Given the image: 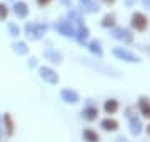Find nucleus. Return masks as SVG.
<instances>
[{"mask_svg":"<svg viewBox=\"0 0 150 142\" xmlns=\"http://www.w3.org/2000/svg\"><path fill=\"white\" fill-rule=\"evenodd\" d=\"M47 25L45 23H37V22H28L25 25V35L27 38L30 40H38V38H42L47 32Z\"/></svg>","mask_w":150,"mask_h":142,"instance_id":"nucleus-1","label":"nucleus"},{"mask_svg":"<svg viewBox=\"0 0 150 142\" xmlns=\"http://www.w3.org/2000/svg\"><path fill=\"white\" fill-rule=\"evenodd\" d=\"M130 25H132V28L137 30V32H144V30H147V27H149V18H147V15L142 13V12H135L134 15H132Z\"/></svg>","mask_w":150,"mask_h":142,"instance_id":"nucleus-2","label":"nucleus"},{"mask_svg":"<svg viewBox=\"0 0 150 142\" xmlns=\"http://www.w3.org/2000/svg\"><path fill=\"white\" fill-rule=\"evenodd\" d=\"M112 37L117 38V40H122L125 44H132V42H134V33L130 32L129 28L117 27V25L112 28Z\"/></svg>","mask_w":150,"mask_h":142,"instance_id":"nucleus-3","label":"nucleus"},{"mask_svg":"<svg viewBox=\"0 0 150 142\" xmlns=\"http://www.w3.org/2000/svg\"><path fill=\"white\" fill-rule=\"evenodd\" d=\"M55 28H57V32L62 33L64 37H75V30H77V28L72 25V22H70V20H65V18H62V20H59V22L55 23Z\"/></svg>","mask_w":150,"mask_h":142,"instance_id":"nucleus-4","label":"nucleus"},{"mask_svg":"<svg viewBox=\"0 0 150 142\" xmlns=\"http://www.w3.org/2000/svg\"><path fill=\"white\" fill-rule=\"evenodd\" d=\"M113 55H115L117 59L125 60V62H132V64H139L140 62V59L135 54H132V52H129V50H125V49H120V47L113 49Z\"/></svg>","mask_w":150,"mask_h":142,"instance_id":"nucleus-5","label":"nucleus"},{"mask_svg":"<svg viewBox=\"0 0 150 142\" xmlns=\"http://www.w3.org/2000/svg\"><path fill=\"white\" fill-rule=\"evenodd\" d=\"M38 72H40V77H42L45 82H48V84H57L59 82V74H57L54 69H50V67H40Z\"/></svg>","mask_w":150,"mask_h":142,"instance_id":"nucleus-6","label":"nucleus"},{"mask_svg":"<svg viewBox=\"0 0 150 142\" xmlns=\"http://www.w3.org/2000/svg\"><path fill=\"white\" fill-rule=\"evenodd\" d=\"M127 117H129V122H130V132L134 134V136H139L140 132H142V122H140V119L137 117V114H134L132 112V109H129V114H127Z\"/></svg>","mask_w":150,"mask_h":142,"instance_id":"nucleus-7","label":"nucleus"},{"mask_svg":"<svg viewBox=\"0 0 150 142\" xmlns=\"http://www.w3.org/2000/svg\"><path fill=\"white\" fill-rule=\"evenodd\" d=\"M88 35H90V32H88V28L83 25V22H79V28L75 30V37H77V40H79V44L85 45L87 40H88Z\"/></svg>","mask_w":150,"mask_h":142,"instance_id":"nucleus-8","label":"nucleus"},{"mask_svg":"<svg viewBox=\"0 0 150 142\" xmlns=\"http://www.w3.org/2000/svg\"><path fill=\"white\" fill-rule=\"evenodd\" d=\"M60 95H62V99H64L65 102H69V104H77V102L80 100V95L75 92L74 89H62Z\"/></svg>","mask_w":150,"mask_h":142,"instance_id":"nucleus-9","label":"nucleus"},{"mask_svg":"<svg viewBox=\"0 0 150 142\" xmlns=\"http://www.w3.org/2000/svg\"><path fill=\"white\" fill-rule=\"evenodd\" d=\"M137 105H139L140 114L144 115V117H147V119H150V99L142 95V97L137 100Z\"/></svg>","mask_w":150,"mask_h":142,"instance_id":"nucleus-10","label":"nucleus"},{"mask_svg":"<svg viewBox=\"0 0 150 142\" xmlns=\"http://www.w3.org/2000/svg\"><path fill=\"white\" fill-rule=\"evenodd\" d=\"M2 127H5L7 136H13L15 124H13V119H12V115L8 114V112H5V114H4V117H2Z\"/></svg>","mask_w":150,"mask_h":142,"instance_id":"nucleus-11","label":"nucleus"},{"mask_svg":"<svg viewBox=\"0 0 150 142\" xmlns=\"http://www.w3.org/2000/svg\"><path fill=\"white\" fill-rule=\"evenodd\" d=\"M13 12L18 18H27L28 17V5L25 2H17L13 5Z\"/></svg>","mask_w":150,"mask_h":142,"instance_id":"nucleus-12","label":"nucleus"},{"mask_svg":"<svg viewBox=\"0 0 150 142\" xmlns=\"http://www.w3.org/2000/svg\"><path fill=\"white\" fill-rule=\"evenodd\" d=\"M100 127L107 132H115L118 129V122L115 119H112V117H107V119H103L100 122Z\"/></svg>","mask_w":150,"mask_h":142,"instance_id":"nucleus-13","label":"nucleus"},{"mask_svg":"<svg viewBox=\"0 0 150 142\" xmlns=\"http://www.w3.org/2000/svg\"><path fill=\"white\" fill-rule=\"evenodd\" d=\"M97 115H98V109L93 107V105H88V107H85L82 110V117L85 120H88V122H93L97 119Z\"/></svg>","mask_w":150,"mask_h":142,"instance_id":"nucleus-14","label":"nucleus"},{"mask_svg":"<svg viewBox=\"0 0 150 142\" xmlns=\"http://www.w3.org/2000/svg\"><path fill=\"white\" fill-rule=\"evenodd\" d=\"M118 107H120V104H118V100H115V99H110V100H107V102L103 104L105 114H115L118 110Z\"/></svg>","mask_w":150,"mask_h":142,"instance_id":"nucleus-15","label":"nucleus"},{"mask_svg":"<svg viewBox=\"0 0 150 142\" xmlns=\"http://www.w3.org/2000/svg\"><path fill=\"white\" fill-rule=\"evenodd\" d=\"M117 17H115V13H105L103 15V18H102V27H105V28H113L115 27V20Z\"/></svg>","mask_w":150,"mask_h":142,"instance_id":"nucleus-16","label":"nucleus"},{"mask_svg":"<svg viewBox=\"0 0 150 142\" xmlns=\"http://www.w3.org/2000/svg\"><path fill=\"white\" fill-rule=\"evenodd\" d=\"M43 57L47 60H50V62H54V64H60L62 62V54H59L57 50H47L43 54Z\"/></svg>","mask_w":150,"mask_h":142,"instance_id":"nucleus-17","label":"nucleus"},{"mask_svg":"<svg viewBox=\"0 0 150 142\" xmlns=\"http://www.w3.org/2000/svg\"><path fill=\"white\" fill-rule=\"evenodd\" d=\"M83 141L87 142H98L100 141V137L97 134L93 129H83Z\"/></svg>","mask_w":150,"mask_h":142,"instance_id":"nucleus-18","label":"nucleus"},{"mask_svg":"<svg viewBox=\"0 0 150 142\" xmlns=\"http://www.w3.org/2000/svg\"><path fill=\"white\" fill-rule=\"evenodd\" d=\"M82 12H85V13H95V12L100 10V5L95 4V2H87V4H82Z\"/></svg>","mask_w":150,"mask_h":142,"instance_id":"nucleus-19","label":"nucleus"},{"mask_svg":"<svg viewBox=\"0 0 150 142\" xmlns=\"http://www.w3.org/2000/svg\"><path fill=\"white\" fill-rule=\"evenodd\" d=\"M88 49H90V52H92V54H95L97 57H102V55H103L102 45H100L98 40H92V42H88Z\"/></svg>","mask_w":150,"mask_h":142,"instance_id":"nucleus-20","label":"nucleus"},{"mask_svg":"<svg viewBox=\"0 0 150 142\" xmlns=\"http://www.w3.org/2000/svg\"><path fill=\"white\" fill-rule=\"evenodd\" d=\"M13 52H17L18 55H27L28 54V47L25 42H18V44H13Z\"/></svg>","mask_w":150,"mask_h":142,"instance_id":"nucleus-21","label":"nucleus"},{"mask_svg":"<svg viewBox=\"0 0 150 142\" xmlns=\"http://www.w3.org/2000/svg\"><path fill=\"white\" fill-rule=\"evenodd\" d=\"M8 30H10L12 37H18V35H20V27H18L17 23H10V25H8Z\"/></svg>","mask_w":150,"mask_h":142,"instance_id":"nucleus-22","label":"nucleus"},{"mask_svg":"<svg viewBox=\"0 0 150 142\" xmlns=\"http://www.w3.org/2000/svg\"><path fill=\"white\" fill-rule=\"evenodd\" d=\"M7 15H8V7H7L5 4H0V22L5 20Z\"/></svg>","mask_w":150,"mask_h":142,"instance_id":"nucleus-23","label":"nucleus"},{"mask_svg":"<svg viewBox=\"0 0 150 142\" xmlns=\"http://www.w3.org/2000/svg\"><path fill=\"white\" fill-rule=\"evenodd\" d=\"M137 2H139V0H123V4H125L127 7H134Z\"/></svg>","mask_w":150,"mask_h":142,"instance_id":"nucleus-24","label":"nucleus"},{"mask_svg":"<svg viewBox=\"0 0 150 142\" xmlns=\"http://www.w3.org/2000/svg\"><path fill=\"white\" fill-rule=\"evenodd\" d=\"M50 2H52V0H37V4H38L40 7H45V5H48Z\"/></svg>","mask_w":150,"mask_h":142,"instance_id":"nucleus-25","label":"nucleus"},{"mask_svg":"<svg viewBox=\"0 0 150 142\" xmlns=\"http://www.w3.org/2000/svg\"><path fill=\"white\" fill-rule=\"evenodd\" d=\"M35 60H37V59H35V57H32V59H30V62H28V65H30V67H33L35 64H37Z\"/></svg>","mask_w":150,"mask_h":142,"instance_id":"nucleus-26","label":"nucleus"},{"mask_svg":"<svg viewBox=\"0 0 150 142\" xmlns=\"http://www.w3.org/2000/svg\"><path fill=\"white\" fill-rule=\"evenodd\" d=\"M142 2H144V5H145V7H147V9L150 10V0H142Z\"/></svg>","mask_w":150,"mask_h":142,"instance_id":"nucleus-27","label":"nucleus"},{"mask_svg":"<svg viewBox=\"0 0 150 142\" xmlns=\"http://www.w3.org/2000/svg\"><path fill=\"white\" fill-rule=\"evenodd\" d=\"M103 4H107V5H112V4H115V0H103Z\"/></svg>","mask_w":150,"mask_h":142,"instance_id":"nucleus-28","label":"nucleus"},{"mask_svg":"<svg viewBox=\"0 0 150 142\" xmlns=\"http://www.w3.org/2000/svg\"><path fill=\"white\" fill-rule=\"evenodd\" d=\"M60 2H62V4H65V5H70V0H60ZM72 7V5H70Z\"/></svg>","mask_w":150,"mask_h":142,"instance_id":"nucleus-29","label":"nucleus"},{"mask_svg":"<svg viewBox=\"0 0 150 142\" xmlns=\"http://www.w3.org/2000/svg\"><path fill=\"white\" fill-rule=\"evenodd\" d=\"M117 141H118V142H127V139H125V137H118Z\"/></svg>","mask_w":150,"mask_h":142,"instance_id":"nucleus-30","label":"nucleus"},{"mask_svg":"<svg viewBox=\"0 0 150 142\" xmlns=\"http://www.w3.org/2000/svg\"><path fill=\"white\" fill-rule=\"evenodd\" d=\"M2 129L4 127H2V119H0V139H2Z\"/></svg>","mask_w":150,"mask_h":142,"instance_id":"nucleus-31","label":"nucleus"},{"mask_svg":"<svg viewBox=\"0 0 150 142\" xmlns=\"http://www.w3.org/2000/svg\"><path fill=\"white\" fill-rule=\"evenodd\" d=\"M147 134H149V136H150V126L147 127Z\"/></svg>","mask_w":150,"mask_h":142,"instance_id":"nucleus-32","label":"nucleus"},{"mask_svg":"<svg viewBox=\"0 0 150 142\" xmlns=\"http://www.w3.org/2000/svg\"><path fill=\"white\" fill-rule=\"evenodd\" d=\"M82 4H87V2H90V0H80Z\"/></svg>","mask_w":150,"mask_h":142,"instance_id":"nucleus-33","label":"nucleus"}]
</instances>
